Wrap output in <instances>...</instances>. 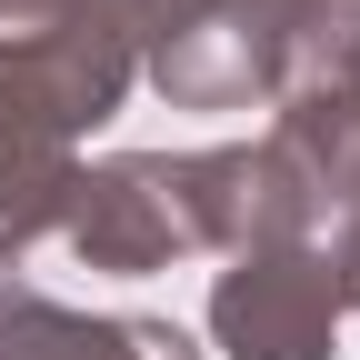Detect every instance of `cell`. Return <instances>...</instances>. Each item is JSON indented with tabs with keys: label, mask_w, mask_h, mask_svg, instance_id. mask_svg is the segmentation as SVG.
Listing matches in <instances>:
<instances>
[{
	"label": "cell",
	"mask_w": 360,
	"mask_h": 360,
	"mask_svg": "<svg viewBox=\"0 0 360 360\" xmlns=\"http://www.w3.org/2000/svg\"><path fill=\"white\" fill-rule=\"evenodd\" d=\"M60 240L80 250V270H110V281H141V270L191 260L200 220H191L180 150H110L101 170H80V200L60 220Z\"/></svg>",
	"instance_id": "obj_1"
},
{
	"label": "cell",
	"mask_w": 360,
	"mask_h": 360,
	"mask_svg": "<svg viewBox=\"0 0 360 360\" xmlns=\"http://www.w3.org/2000/svg\"><path fill=\"white\" fill-rule=\"evenodd\" d=\"M210 340L231 350V360H330V350H340L330 260L310 250V240L240 250V260L210 281Z\"/></svg>",
	"instance_id": "obj_2"
},
{
	"label": "cell",
	"mask_w": 360,
	"mask_h": 360,
	"mask_svg": "<svg viewBox=\"0 0 360 360\" xmlns=\"http://www.w3.org/2000/svg\"><path fill=\"white\" fill-rule=\"evenodd\" d=\"M80 200V130L20 60H0V260L51 240Z\"/></svg>",
	"instance_id": "obj_3"
},
{
	"label": "cell",
	"mask_w": 360,
	"mask_h": 360,
	"mask_svg": "<svg viewBox=\"0 0 360 360\" xmlns=\"http://www.w3.org/2000/svg\"><path fill=\"white\" fill-rule=\"evenodd\" d=\"M180 180H191V220H200V250L240 260V250H281L310 240V191L300 170L270 150V141H220V150H180Z\"/></svg>",
	"instance_id": "obj_4"
},
{
	"label": "cell",
	"mask_w": 360,
	"mask_h": 360,
	"mask_svg": "<svg viewBox=\"0 0 360 360\" xmlns=\"http://www.w3.org/2000/svg\"><path fill=\"white\" fill-rule=\"evenodd\" d=\"M0 360H200L180 321H141V310H70L30 281L20 260H0Z\"/></svg>",
	"instance_id": "obj_5"
},
{
	"label": "cell",
	"mask_w": 360,
	"mask_h": 360,
	"mask_svg": "<svg viewBox=\"0 0 360 360\" xmlns=\"http://www.w3.org/2000/svg\"><path fill=\"white\" fill-rule=\"evenodd\" d=\"M141 80L160 90L170 110H250V101H281V90H290V70L270 60L240 20H220L210 0L180 11V30L141 60Z\"/></svg>",
	"instance_id": "obj_6"
},
{
	"label": "cell",
	"mask_w": 360,
	"mask_h": 360,
	"mask_svg": "<svg viewBox=\"0 0 360 360\" xmlns=\"http://www.w3.org/2000/svg\"><path fill=\"white\" fill-rule=\"evenodd\" d=\"M270 110V150L300 170L310 220H340L360 200V80H290Z\"/></svg>",
	"instance_id": "obj_7"
},
{
	"label": "cell",
	"mask_w": 360,
	"mask_h": 360,
	"mask_svg": "<svg viewBox=\"0 0 360 360\" xmlns=\"http://www.w3.org/2000/svg\"><path fill=\"white\" fill-rule=\"evenodd\" d=\"M290 80H360V0H321L290 40Z\"/></svg>",
	"instance_id": "obj_8"
},
{
	"label": "cell",
	"mask_w": 360,
	"mask_h": 360,
	"mask_svg": "<svg viewBox=\"0 0 360 360\" xmlns=\"http://www.w3.org/2000/svg\"><path fill=\"white\" fill-rule=\"evenodd\" d=\"M210 11H220V20H240V30L260 40V51L290 70V40H300V20L321 11V0H210Z\"/></svg>",
	"instance_id": "obj_9"
},
{
	"label": "cell",
	"mask_w": 360,
	"mask_h": 360,
	"mask_svg": "<svg viewBox=\"0 0 360 360\" xmlns=\"http://www.w3.org/2000/svg\"><path fill=\"white\" fill-rule=\"evenodd\" d=\"M80 11H90V20H110V30L130 40V51H141V60H150V51H160V40L180 30V11H191V0H80Z\"/></svg>",
	"instance_id": "obj_10"
},
{
	"label": "cell",
	"mask_w": 360,
	"mask_h": 360,
	"mask_svg": "<svg viewBox=\"0 0 360 360\" xmlns=\"http://www.w3.org/2000/svg\"><path fill=\"white\" fill-rule=\"evenodd\" d=\"M321 260H330V290H340V310H360V200L330 220V250H321Z\"/></svg>",
	"instance_id": "obj_11"
},
{
	"label": "cell",
	"mask_w": 360,
	"mask_h": 360,
	"mask_svg": "<svg viewBox=\"0 0 360 360\" xmlns=\"http://www.w3.org/2000/svg\"><path fill=\"white\" fill-rule=\"evenodd\" d=\"M51 20H60V0H0V60H11V51H30Z\"/></svg>",
	"instance_id": "obj_12"
}]
</instances>
